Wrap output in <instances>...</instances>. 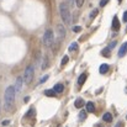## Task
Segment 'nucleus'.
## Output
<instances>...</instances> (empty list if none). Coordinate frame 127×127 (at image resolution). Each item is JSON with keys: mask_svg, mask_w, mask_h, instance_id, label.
Here are the masks:
<instances>
[{"mask_svg": "<svg viewBox=\"0 0 127 127\" xmlns=\"http://www.w3.org/2000/svg\"><path fill=\"white\" fill-rule=\"evenodd\" d=\"M4 99H5V109L10 110L15 104V88L14 86H7L6 88Z\"/></svg>", "mask_w": 127, "mask_h": 127, "instance_id": "1", "label": "nucleus"}, {"mask_svg": "<svg viewBox=\"0 0 127 127\" xmlns=\"http://www.w3.org/2000/svg\"><path fill=\"white\" fill-rule=\"evenodd\" d=\"M70 7L68 6V4L67 2H61V5H59V12H61V16H62V20H63V22L65 24V25H68V24H70V10H69Z\"/></svg>", "mask_w": 127, "mask_h": 127, "instance_id": "2", "label": "nucleus"}, {"mask_svg": "<svg viewBox=\"0 0 127 127\" xmlns=\"http://www.w3.org/2000/svg\"><path fill=\"white\" fill-rule=\"evenodd\" d=\"M33 75H35V69L32 65H29L25 70V74H24V82L26 84H30L33 80Z\"/></svg>", "mask_w": 127, "mask_h": 127, "instance_id": "3", "label": "nucleus"}, {"mask_svg": "<svg viewBox=\"0 0 127 127\" xmlns=\"http://www.w3.org/2000/svg\"><path fill=\"white\" fill-rule=\"evenodd\" d=\"M43 44L46 47H52L53 44V32L51 30H47L43 35Z\"/></svg>", "mask_w": 127, "mask_h": 127, "instance_id": "4", "label": "nucleus"}, {"mask_svg": "<svg viewBox=\"0 0 127 127\" xmlns=\"http://www.w3.org/2000/svg\"><path fill=\"white\" fill-rule=\"evenodd\" d=\"M57 37L61 41H63L65 38V27L63 25H58L57 26Z\"/></svg>", "mask_w": 127, "mask_h": 127, "instance_id": "5", "label": "nucleus"}, {"mask_svg": "<svg viewBox=\"0 0 127 127\" xmlns=\"http://www.w3.org/2000/svg\"><path fill=\"white\" fill-rule=\"evenodd\" d=\"M22 82H24V78L22 77H19L16 79V84H15V93H20L21 91V88H22Z\"/></svg>", "mask_w": 127, "mask_h": 127, "instance_id": "6", "label": "nucleus"}, {"mask_svg": "<svg viewBox=\"0 0 127 127\" xmlns=\"http://www.w3.org/2000/svg\"><path fill=\"white\" fill-rule=\"evenodd\" d=\"M112 30H115V31L120 30V21H119L117 16H114V19H112Z\"/></svg>", "mask_w": 127, "mask_h": 127, "instance_id": "7", "label": "nucleus"}, {"mask_svg": "<svg viewBox=\"0 0 127 127\" xmlns=\"http://www.w3.org/2000/svg\"><path fill=\"white\" fill-rule=\"evenodd\" d=\"M126 53H127V42H125L121 46V48L119 49V57L121 58V57H124Z\"/></svg>", "mask_w": 127, "mask_h": 127, "instance_id": "8", "label": "nucleus"}, {"mask_svg": "<svg viewBox=\"0 0 127 127\" xmlns=\"http://www.w3.org/2000/svg\"><path fill=\"white\" fill-rule=\"evenodd\" d=\"M86 77H88V74L86 73H82L80 75H79V78H78V85L79 86H82V85L85 83V80H86Z\"/></svg>", "mask_w": 127, "mask_h": 127, "instance_id": "9", "label": "nucleus"}, {"mask_svg": "<svg viewBox=\"0 0 127 127\" xmlns=\"http://www.w3.org/2000/svg\"><path fill=\"white\" fill-rule=\"evenodd\" d=\"M53 90H54L57 94H61V93H63V90H64V85L63 84H56L54 88H53Z\"/></svg>", "mask_w": 127, "mask_h": 127, "instance_id": "10", "label": "nucleus"}, {"mask_svg": "<svg viewBox=\"0 0 127 127\" xmlns=\"http://www.w3.org/2000/svg\"><path fill=\"white\" fill-rule=\"evenodd\" d=\"M74 105H75V107H77V109H80V107H83V106L85 105V102H84V100H83L82 97H79V99H77V100H75Z\"/></svg>", "mask_w": 127, "mask_h": 127, "instance_id": "11", "label": "nucleus"}, {"mask_svg": "<svg viewBox=\"0 0 127 127\" xmlns=\"http://www.w3.org/2000/svg\"><path fill=\"white\" fill-rule=\"evenodd\" d=\"M109 68H110L109 64H101V65H100V69H99L100 74H105V73H107Z\"/></svg>", "mask_w": 127, "mask_h": 127, "instance_id": "12", "label": "nucleus"}, {"mask_svg": "<svg viewBox=\"0 0 127 127\" xmlns=\"http://www.w3.org/2000/svg\"><path fill=\"white\" fill-rule=\"evenodd\" d=\"M86 111H88V112H94V111H95V105H94V102L89 101V102L86 104Z\"/></svg>", "mask_w": 127, "mask_h": 127, "instance_id": "13", "label": "nucleus"}, {"mask_svg": "<svg viewBox=\"0 0 127 127\" xmlns=\"http://www.w3.org/2000/svg\"><path fill=\"white\" fill-rule=\"evenodd\" d=\"M102 120H104L105 122H111V121H112V115H111L110 112H105L104 116H102Z\"/></svg>", "mask_w": 127, "mask_h": 127, "instance_id": "14", "label": "nucleus"}, {"mask_svg": "<svg viewBox=\"0 0 127 127\" xmlns=\"http://www.w3.org/2000/svg\"><path fill=\"white\" fill-rule=\"evenodd\" d=\"M44 95L47 96H51V97H54L57 95V93L53 90V89H49V90H44Z\"/></svg>", "mask_w": 127, "mask_h": 127, "instance_id": "15", "label": "nucleus"}, {"mask_svg": "<svg viewBox=\"0 0 127 127\" xmlns=\"http://www.w3.org/2000/svg\"><path fill=\"white\" fill-rule=\"evenodd\" d=\"M79 48V44H78V42H73L70 46H69V51L70 52H74V51H77Z\"/></svg>", "mask_w": 127, "mask_h": 127, "instance_id": "16", "label": "nucleus"}, {"mask_svg": "<svg viewBox=\"0 0 127 127\" xmlns=\"http://www.w3.org/2000/svg\"><path fill=\"white\" fill-rule=\"evenodd\" d=\"M47 67H48V57H47V56H44V57H43L42 69H43V70H46V69H47Z\"/></svg>", "mask_w": 127, "mask_h": 127, "instance_id": "17", "label": "nucleus"}, {"mask_svg": "<svg viewBox=\"0 0 127 127\" xmlns=\"http://www.w3.org/2000/svg\"><path fill=\"white\" fill-rule=\"evenodd\" d=\"M101 54H102V56H105V57H110L111 51H110L109 48H105V49H102V51H101Z\"/></svg>", "mask_w": 127, "mask_h": 127, "instance_id": "18", "label": "nucleus"}, {"mask_svg": "<svg viewBox=\"0 0 127 127\" xmlns=\"http://www.w3.org/2000/svg\"><path fill=\"white\" fill-rule=\"evenodd\" d=\"M85 119H86V111H80V114H79V120H80V121H84Z\"/></svg>", "mask_w": 127, "mask_h": 127, "instance_id": "19", "label": "nucleus"}, {"mask_svg": "<svg viewBox=\"0 0 127 127\" xmlns=\"http://www.w3.org/2000/svg\"><path fill=\"white\" fill-rule=\"evenodd\" d=\"M97 12H99V10H97V9H94V10L90 12V19H94V17L97 15Z\"/></svg>", "mask_w": 127, "mask_h": 127, "instance_id": "20", "label": "nucleus"}, {"mask_svg": "<svg viewBox=\"0 0 127 127\" xmlns=\"http://www.w3.org/2000/svg\"><path fill=\"white\" fill-rule=\"evenodd\" d=\"M68 59H69V57H68V56H64L63 59H62V62H61V64H62V65H65V64L68 63Z\"/></svg>", "mask_w": 127, "mask_h": 127, "instance_id": "21", "label": "nucleus"}, {"mask_svg": "<svg viewBox=\"0 0 127 127\" xmlns=\"http://www.w3.org/2000/svg\"><path fill=\"white\" fill-rule=\"evenodd\" d=\"M85 0H75V5L78 6V7H82L83 6V4H84Z\"/></svg>", "mask_w": 127, "mask_h": 127, "instance_id": "22", "label": "nucleus"}, {"mask_svg": "<svg viewBox=\"0 0 127 127\" xmlns=\"http://www.w3.org/2000/svg\"><path fill=\"white\" fill-rule=\"evenodd\" d=\"M115 46H116V41H114V42H111V43H110V44L107 46V48H109V49L111 51V49H112V48H114Z\"/></svg>", "mask_w": 127, "mask_h": 127, "instance_id": "23", "label": "nucleus"}, {"mask_svg": "<svg viewBox=\"0 0 127 127\" xmlns=\"http://www.w3.org/2000/svg\"><path fill=\"white\" fill-rule=\"evenodd\" d=\"M80 30H82L80 26H74L73 27V32H80Z\"/></svg>", "mask_w": 127, "mask_h": 127, "instance_id": "24", "label": "nucleus"}, {"mask_svg": "<svg viewBox=\"0 0 127 127\" xmlns=\"http://www.w3.org/2000/svg\"><path fill=\"white\" fill-rule=\"evenodd\" d=\"M109 1H110V0H101V1H100V6H101V7H104V6H105Z\"/></svg>", "mask_w": 127, "mask_h": 127, "instance_id": "25", "label": "nucleus"}, {"mask_svg": "<svg viewBox=\"0 0 127 127\" xmlns=\"http://www.w3.org/2000/svg\"><path fill=\"white\" fill-rule=\"evenodd\" d=\"M74 2H75V0H67V4H68L69 7H72L74 5Z\"/></svg>", "mask_w": 127, "mask_h": 127, "instance_id": "26", "label": "nucleus"}, {"mask_svg": "<svg viewBox=\"0 0 127 127\" xmlns=\"http://www.w3.org/2000/svg\"><path fill=\"white\" fill-rule=\"evenodd\" d=\"M47 79H48V75H44V77H43L42 79H41V80H40V83H41V84H42V83H44V82H46V80H47Z\"/></svg>", "mask_w": 127, "mask_h": 127, "instance_id": "27", "label": "nucleus"}, {"mask_svg": "<svg viewBox=\"0 0 127 127\" xmlns=\"http://www.w3.org/2000/svg\"><path fill=\"white\" fill-rule=\"evenodd\" d=\"M122 20H124L125 22H127V11H125V12H124V16H122Z\"/></svg>", "mask_w": 127, "mask_h": 127, "instance_id": "28", "label": "nucleus"}, {"mask_svg": "<svg viewBox=\"0 0 127 127\" xmlns=\"http://www.w3.org/2000/svg\"><path fill=\"white\" fill-rule=\"evenodd\" d=\"M9 124H10V121H7V120H5V121H2V124H1V125H2V126H7Z\"/></svg>", "mask_w": 127, "mask_h": 127, "instance_id": "29", "label": "nucleus"}, {"mask_svg": "<svg viewBox=\"0 0 127 127\" xmlns=\"http://www.w3.org/2000/svg\"><path fill=\"white\" fill-rule=\"evenodd\" d=\"M121 126H122V122H119V124L116 125V127H121Z\"/></svg>", "mask_w": 127, "mask_h": 127, "instance_id": "30", "label": "nucleus"}, {"mask_svg": "<svg viewBox=\"0 0 127 127\" xmlns=\"http://www.w3.org/2000/svg\"><path fill=\"white\" fill-rule=\"evenodd\" d=\"M29 100H30V97H29V96H26V97H25V102H27Z\"/></svg>", "mask_w": 127, "mask_h": 127, "instance_id": "31", "label": "nucleus"}, {"mask_svg": "<svg viewBox=\"0 0 127 127\" xmlns=\"http://www.w3.org/2000/svg\"><path fill=\"white\" fill-rule=\"evenodd\" d=\"M119 2H122V0H119Z\"/></svg>", "mask_w": 127, "mask_h": 127, "instance_id": "32", "label": "nucleus"}, {"mask_svg": "<svg viewBox=\"0 0 127 127\" xmlns=\"http://www.w3.org/2000/svg\"><path fill=\"white\" fill-rule=\"evenodd\" d=\"M126 32H127V26H126Z\"/></svg>", "mask_w": 127, "mask_h": 127, "instance_id": "33", "label": "nucleus"}, {"mask_svg": "<svg viewBox=\"0 0 127 127\" xmlns=\"http://www.w3.org/2000/svg\"><path fill=\"white\" fill-rule=\"evenodd\" d=\"M126 119H127V117H126Z\"/></svg>", "mask_w": 127, "mask_h": 127, "instance_id": "34", "label": "nucleus"}]
</instances>
